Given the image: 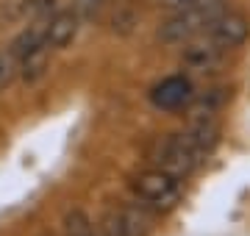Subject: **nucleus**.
Returning <instances> with one entry per match:
<instances>
[{
  "instance_id": "obj_15",
  "label": "nucleus",
  "mask_w": 250,
  "mask_h": 236,
  "mask_svg": "<svg viewBox=\"0 0 250 236\" xmlns=\"http://www.w3.org/2000/svg\"><path fill=\"white\" fill-rule=\"evenodd\" d=\"M223 0H164V6L172 11L181 9H220Z\"/></svg>"
},
{
  "instance_id": "obj_14",
  "label": "nucleus",
  "mask_w": 250,
  "mask_h": 236,
  "mask_svg": "<svg viewBox=\"0 0 250 236\" xmlns=\"http://www.w3.org/2000/svg\"><path fill=\"white\" fill-rule=\"evenodd\" d=\"M56 9V0H22V17L50 20Z\"/></svg>"
},
{
  "instance_id": "obj_12",
  "label": "nucleus",
  "mask_w": 250,
  "mask_h": 236,
  "mask_svg": "<svg viewBox=\"0 0 250 236\" xmlns=\"http://www.w3.org/2000/svg\"><path fill=\"white\" fill-rule=\"evenodd\" d=\"M64 231H67V236H92V219L81 209H75L64 219Z\"/></svg>"
},
{
  "instance_id": "obj_10",
  "label": "nucleus",
  "mask_w": 250,
  "mask_h": 236,
  "mask_svg": "<svg viewBox=\"0 0 250 236\" xmlns=\"http://www.w3.org/2000/svg\"><path fill=\"white\" fill-rule=\"evenodd\" d=\"M225 103V89H211L206 98L192 100V117H214V111Z\"/></svg>"
},
{
  "instance_id": "obj_6",
  "label": "nucleus",
  "mask_w": 250,
  "mask_h": 236,
  "mask_svg": "<svg viewBox=\"0 0 250 236\" xmlns=\"http://www.w3.org/2000/svg\"><path fill=\"white\" fill-rule=\"evenodd\" d=\"M223 56L225 50H220L214 42H208L206 37H197L184 45L181 64L189 67V70H197V73H211V70H217L223 64Z\"/></svg>"
},
{
  "instance_id": "obj_1",
  "label": "nucleus",
  "mask_w": 250,
  "mask_h": 236,
  "mask_svg": "<svg viewBox=\"0 0 250 236\" xmlns=\"http://www.w3.org/2000/svg\"><path fill=\"white\" fill-rule=\"evenodd\" d=\"M128 186H131V192L142 200L145 206H150L156 211H170V209H175V203L181 200V181L175 175L159 170V167L136 173L128 181Z\"/></svg>"
},
{
  "instance_id": "obj_3",
  "label": "nucleus",
  "mask_w": 250,
  "mask_h": 236,
  "mask_svg": "<svg viewBox=\"0 0 250 236\" xmlns=\"http://www.w3.org/2000/svg\"><path fill=\"white\" fill-rule=\"evenodd\" d=\"M223 9H181L172 11L170 17L161 22L159 39L164 45H187L192 39L203 37L208 20L217 17Z\"/></svg>"
},
{
  "instance_id": "obj_8",
  "label": "nucleus",
  "mask_w": 250,
  "mask_h": 236,
  "mask_svg": "<svg viewBox=\"0 0 250 236\" xmlns=\"http://www.w3.org/2000/svg\"><path fill=\"white\" fill-rule=\"evenodd\" d=\"M120 219H123L125 236H150V231H153V217L142 206H125V209H120Z\"/></svg>"
},
{
  "instance_id": "obj_9",
  "label": "nucleus",
  "mask_w": 250,
  "mask_h": 236,
  "mask_svg": "<svg viewBox=\"0 0 250 236\" xmlns=\"http://www.w3.org/2000/svg\"><path fill=\"white\" fill-rule=\"evenodd\" d=\"M47 50H50V47H42V50H36V53H31L28 59H22V61H20V73H22V81L34 83L36 78H42V75H45Z\"/></svg>"
},
{
  "instance_id": "obj_5",
  "label": "nucleus",
  "mask_w": 250,
  "mask_h": 236,
  "mask_svg": "<svg viewBox=\"0 0 250 236\" xmlns=\"http://www.w3.org/2000/svg\"><path fill=\"white\" fill-rule=\"evenodd\" d=\"M192 100H195V86L187 75H170L150 89V103L159 111H181L192 106Z\"/></svg>"
},
{
  "instance_id": "obj_2",
  "label": "nucleus",
  "mask_w": 250,
  "mask_h": 236,
  "mask_svg": "<svg viewBox=\"0 0 250 236\" xmlns=\"http://www.w3.org/2000/svg\"><path fill=\"white\" fill-rule=\"evenodd\" d=\"M153 161H156L159 170L175 175V178L181 181V178L192 175L197 167L206 161V153L203 150H197V147L189 142L187 134H170V137L156 147Z\"/></svg>"
},
{
  "instance_id": "obj_7",
  "label": "nucleus",
  "mask_w": 250,
  "mask_h": 236,
  "mask_svg": "<svg viewBox=\"0 0 250 236\" xmlns=\"http://www.w3.org/2000/svg\"><path fill=\"white\" fill-rule=\"evenodd\" d=\"M78 25H81L78 11H72V9L56 11L53 17L47 20V47H50V50L67 47L72 39H75V34H78Z\"/></svg>"
},
{
  "instance_id": "obj_4",
  "label": "nucleus",
  "mask_w": 250,
  "mask_h": 236,
  "mask_svg": "<svg viewBox=\"0 0 250 236\" xmlns=\"http://www.w3.org/2000/svg\"><path fill=\"white\" fill-rule=\"evenodd\" d=\"M203 37L208 42H214L220 50H236L250 39V20L239 11H220L217 17L208 20Z\"/></svg>"
},
{
  "instance_id": "obj_11",
  "label": "nucleus",
  "mask_w": 250,
  "mask_h": 236,
  "mask_svg": "<svg viewBox=\"0 0 250 236\" xmlns=\"http://www.w3.org/2000/svg\"><path fill=\"white\" fill-rule=\"evenodd\" d=\"M17 73H20V59L11 53V47L9 50H0V92L17 78Z\"/></svg>"
},
{
  "instance_id": "obj_13",
  "label": "nucleus",
  "mask_w": 250,
  "mask_h": 236,
  "mask_svg": "<svg viewBox=\"0 0 250 236\" xmlns=\"http://www.w3.org/2000/svg\"><path fill=\"white\" fill-rule=\"evenodd\" d=\"M92 236H125L123 219H120V209L106 211L103 219L98 222V231H92Z\"/></svg>"
}]
</instances>
